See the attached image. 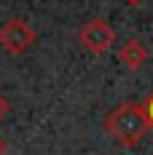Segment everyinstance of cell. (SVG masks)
Instances as JSON below:
<instances>
[{
	"instance_id": "cell-7",
	"label": "cell",
	"mask_w": 153,
	"mask_h": 155,
	"mask_svg": "<svg viewBox=\"0 0 153 155\" xmlns=\"http://www.w3.org/2000/svg\"><path fill=\"white\" fill-rule=\"evenodd\" d=\"M5 153H8V144H5V139L0 137V155H5Z\"/></svg>"
},
{
	"instance_id": "cell-8",
	"label": "cell",
	"mask_w": 153,
	"mask_h": 155,
	"mask_svg": "<svg viewBox=\"0 0 153 155\" xmlns=\"http://www.w3.org/2000/svg\"><path fill=\"white\" fill-rule=\"evenodd\" d=\"M123 3H126V5H140L142 0H123Z\"/></svg>"
},
{
	"instance_id": "cell-1",
	"label": "cell",
	"mask_w": 153,
	"mask_h": 155,
	"mask_svg": "<svg viewBox=\"0 0 153 155\" xmlns=\"http://www.w3.org/2000/svg\"><path fill=\"white\" fill-rule=\"evenodd\" d=\"M105 128L118 139V144L137 147L140 142L148 137V131H151L153 126H151L145 104H140V102H123V104H118L107 115Z\"/></svg>"
},
{
	"instance_id": "cell-2",
	"label": "cell",
	"mask_w": 153,
	"mask_h": 155,
	"mask_svg": "<svg viewBox=\"0 0 153 155\" xmlns=\"http://www.w3.org/2000/svg\"><path fill=\"white\" fill-rule=\"evenodd\" d=\"M35 43V30H32V24L27 19H22V16H14V19H8L3 27H0V46L5 48L8 54H24L27 48Z\"/></svg>"
},
{
	"instance_id": "cell-5",
	"label": "cell",
	"mask_w": 153,
	"mask_h": 155,
	"mask_svg": "<svg viewBox=\"0 0 153 155\" xmlns=\"http://www.w3.org/2000/svg\"><path fill=\"white\" fill-rule=\"evenodd\" d=\"M8 112H11V104H8V99L0 94V120H5V118H8Z\"/></svg>"
},
{
	"instance_id": "cell-6",
	"label": "cell",
	"mask_w": 153,
	"mask_h": 155,
	"mask_svg": "<svg viewBox=\"0 0 153 155\" xmlns=\"http://www.w3.org/2000/svg\"><path fill=\"white\" fill-rule=\"evenodd\" d=\"M145 110H148V118H151V126H153V94L148 96V102H145Z\"/></svg>"
},
{
	"instance_id": "cell-3",
	"label": "cell",
	"mask_w": 153,
	"mask_h": 155,
	"mask_svg": "<svg viewBox=\"0 0 153 155\" xmlns=\"http://www.w3.org/2000/svg\"><path fill=\"white\" fill-rule=\"evenodd\" d=\"M78 43L89 54H105L107 48H113V43H116V30L105 19H92V21H86L81 27Z\"/></svg>"
},
{
	"instance_id": "cell-4",
	"label": "cell",
	"mask_w": 153,
	"mask_h": 155,
	"mask_svg": "<svg viewBox=\"0 0 153 155\" xmlns=\"http://www.w3.org/2000/svg\"><path fill=\"white\" fill-rule=\"evenodd\" d=\"M118 59H121V64L126 70H140L148 62V46L142 40H137V38H132L118 48Z\"/></svg>"
}]
</instances>
